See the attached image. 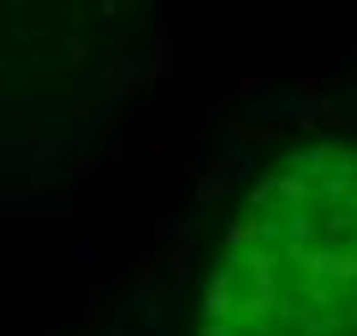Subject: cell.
Wrapping results in <instances>:
<instances>
[{
	"instance_id": "6da1fadb",
	"label": "cell",
	"mask_w": 357,
	"mask_h": 336,
	"mask_svg": "<svg viewBox=\"0 0 357 336\" xmlns=\"http://www.w3.org/2000/svg\"><path fill=\"white\" fill-rule=\"evenodd\" d=\"M352 171V155L342 160ZM347 171L264 176L254 213L228 228L207 284L202 336H357V217Z\"/></svg>"
}]
</instances>
